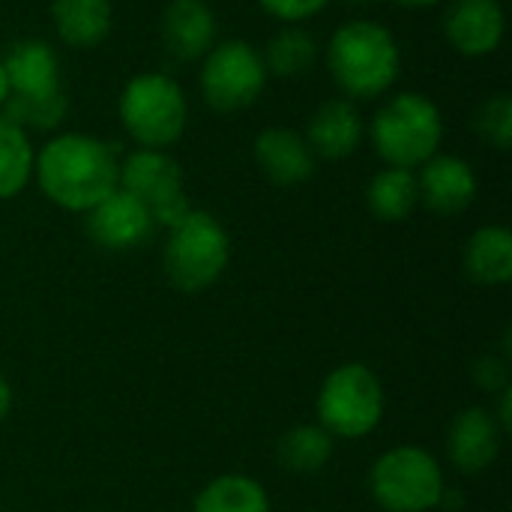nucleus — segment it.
<instances>
[{"label":"nucleus","instance_id":"21","mask_svg":"<svg viewBox=\"0 0 512 512\" xmlns=\"http://www.w3.org/2000/svg\"><path fill=\"white\" fill-rule=\"evenodd\" d=\"M366 204L384 222H402V219H408L414 213V207L420 204L417 174L408 171V168H390L387 165L366 186Z\"/></svg>","mask_w":512,"mask_h":512},{"label":"nucleus","instance_id":"7","mask_svg":"<svg viewBox=\"0 0 512 512\" xmlns=\"http://www.w3.org/2000/svg\"><path fill=\"white\" fill-rule=\"evenodd\" d=\"M318 426L330 438L360 441L384 417V387L366 363L336 366L318 393Z\"/></svg>","mask_w":512,"mask_h":512},{"label":"nucleus","instance_id":"3","mask_svg":"<svg viewBox=\"0 0 512 512\" xmlns=\"http://www.w3.org/2000/svg\"><path fill=\"white\" fill-rule=\"evenodd\" d=\"M228 261L231 237L213 213L189 210L174 228H168L162 267L171 288L183 294H201L222 279Z\"/></svg>","mask_w":512,"mask_h":512},{"label":"nucleus","instance_id":"14","mask_svg":"<svg viewBox=\"0 0 512 512\" xmlns=\"http://www.w3.org/2000/svg\"><path fill=\"white\" fill-rule=\"evenodd\" d=\"M504 432L492 411L465 408L453 417L447 432V456L462 474H480L495 465Z\"/></svg>","mask_w":512,"mask_h":512},{"label":"nucleus","instance_id":"29","mask_svg":"<svg viewBox=\"0 0 512 512\" xmlns=\"http://www.w3.org/2000/svg\"><path fill=\"white\" fill-rule=\"evenodd\" d=\"M495 420H498V426H501V432H504V435L512 429V387L501 390V405H498Z\"/></svg>","mask_w":512,"mask_h":512},{"label":"nucleus","instance_id":"11","mask_svg":"<svg viewBox=\"0 0 512 512\" xmlns=\"http://www.w3.org/2000/svg\"><path fill=\"white\" fill-rule=\"evenodd\" d=\"M162 48L177 63H195L216 45V15L204 0H171L159 18Z\"/></svg>","mask_w":512,"mask_h":512},{"label":"nucleus","instance_id":"28","mask_svg":"<svg viewBox=\"0 0 512 512\" xmlns=\"http://www.w3.org/2000/svg\"><path fill=\"white\" fill-rule=\"evenodd\" d=\"M261 9L279 21H288V24H297V21H306L312 15H318L330 0H258Z\"/></svg>","mask_w":512,"mask_h":512},{"label":"nucleus","instance_id":"8","mask_svg":"<svg viewBox=\"0 0 512 512\" xmlns=\"http://www.w3.org/2000/svg\"><path fill=\"white\" fill-rule=\"evenodd\" d=\"M198 84H201L204 102L219 114H231V111H243L255 105L267 84L261 51H255L243 39L216 42L204 54Z\"/></svg>","mask_w":512,"mask_h":512},{"label":"nucleus","instance_id":"31","mask_svg":"<svg viewBox=\"0 0 512 512\" xmlns=\"http://www.w3.org/2000/svg\"><path fill=\"white\" fill-rule=\"evenodd\" d=\"M393 3L408 6V9H426V6H435V3H441V0H393Z\"/></svg>","mask_w":512,"mask_h":512},{"label":"nucleus","instance_id":"2","mask_svg":"<svg viewBox=\"0 0 512 512\" xmlns=\"http://www.w3.org/2000/svg\"><path fill=\"white\" fill-rule=\"evenodd\" d=\"M396 36L378 21L342 24L327 45V69L345 99H378L399 78Z\"/></svg>","mask_w":512,"mask_h":512},{"label":"nucleus","instance_id":"19","mask_svg":"<svg viewBox=\"0 0 512 512\" xmlns=\"http://www.w3.org/2000/svg\"><path fill=\"white\" fill-rule=\"evenodd\" d=\"M111 0H51V21L69 48H96L111 33Z\"/></svg>","mask_w":512,"mask_h":512},{"label":"nucleus","instance_id":"13","mask_svg":"<svg viewBox=\"0 0 512 512\" xmlns=\"http://www.w3.org/2000/svg\"><path fill=\"white\" fill-rule=\"evenodd\" d=\"M417 186H420V201L438 216H459L477 198V174L459 156L435 153L429 162L420 165Z\"/></svg>","mask_w":512,"mask_h":512},{"label":"nucleus","instance_id":"32","mask_svg":"<svg viewBox=\"0 0 512 512\" xmlns=\"http://www.w3.org/2000/svg\"><path fill=\"white\" fill-rule=\"evenodd\" d=\"M6 99H9V78H6V69H3V63H0V108H3Z\"/></svg>","mask_w":512,"mask_h":512},{"label":"nucleus","instance_id":"30","mask_svg":"<svg viewBox=\"0 0 512 512\" xmlns=\"http://www.w3.org/2000/svg\"><path fill=\"white\" fill-rule=\"evenodd\" d=\"M9 411H12V387H9V381L0 375V423L9 417Z\"/></svg>","mask_w":512,"mask_h":512},{"label":"nucleus","instance_id":"5","mask_svg":"<svg viewBox=\"0 0 512 512\" xmlns=\"http://www.w3.org/2000/svg\"><path fill=\"white\" fill-rule=\"evenodd\" d=\"M126 135L144 150H168L180 141L189 105L180 84L165 72H141L126 81L117 102Z\"/></svg>","mask_w":512,"mask_h":512},{"label":"nucleus","instance_id":"1","mask_svg":"<svg viewBox=\"0 0 512 512\" xmlns=\"http://www.w3.org/2000/svg\"><path fill=\"white\" fill-rule=\"evenodd\" d=\"M42 195L69 213H87L117 189V150L93 135L63 132L36 153Z\"/></svg>","mask_w":512,"mask_h":512},{"label":"nucleus","instance_id":"20","mask_svg":"<svg viewBox=\"0 0 512 512\" xmlns=\"http://www.w3.org/2000/svg\"><path fill=\"white\" fill-rule=\"evenodd\" d=\"M192 512H270V495L246 474H222L195 495Z\"/></svg>","mask_w":512,"mask_h":512},{"label":"nucleus","instance_id":"22","mask_svg":"<svg viewBox=\"0 0 512 512\" xmlns=\"http://www.w3.org/2000/svg\"><path fill=\"white\" fill-rule=\"evenodd\" d=\"M276 456L279 465L291 474H318L333 459V438L318 423L294 426L279 438Z\"/></svg>","mask_w":512,"mask_h":512},{"label":"nucleus","instance_id":"4","mask_svg":"<svg viewBox=\"0 0 512 512\" xmlns=\"http://www.w3.org/2000/svg\"><path fill=\"white\" fill-rule=\"evenodd\" d=\"M378 156L390 168H420L429 162L444 138V120L438 105L423 93L393 96L369 126Z\"/></svg>","mask_w":512,"mask_h":512},{"label":"nucleus","instance_id":"18","mask_svg":"<svg viewBox=\"0 0 512 512\" xmlns=\"http://www.w3.org/2000/svg\"><path fill=\"white\" fill-rule=\"evenodd\" d=\"M465 276L477 285L498 288L512 279V234L504 225H483L471 234L462 255Z\"/></svg>","mask_w":512,"mask_h":512},{"label":"nucleus","instance_id":"27","mask_svg":"<svg viewBox=\"0 0 512 512\" xmlns=\"http://www.w3.org/2000/svg\"><path fill=\"white\" fill-rule=\"evenodd\" d=\"M474 381L480 390L501 393L510 387V360L498 354H486L474 363Z\"/></svg>","mask_w":512,"mask_h":512},{"label":"nucleus","instance_id":"15","mask_svg":"<svg viewBox=\"0 0 512 512\" xmlns=\"http://www.w3.org/2000/svg\"><path fill=\"white\" fill-rule=\"evenodd\" d=\"M9 78V96L21 99H48L63 93L60 87V60L54 48L42 39L15 42L0 60Z\"/></svg>","mask_w":512,"mask_h":512},{"label":"nucleus","instance_id":"16","mask_svg":"<svg viewBox=\"0 0 512 512\" xmlns=\"http://www.w3.org/2000/svg\"><path fill=\"white\" fill-rule=\"evenodd\" d=\"M255 162L276 186H300L315 174V153L306 138L288 126H270L255 138Z\"/></svg>","mask_w":512,"mask_h":512},{"label":"nucleus","instance_id":"17","mask_svg":"<svg viewBox=\"0 0 512 512\" xmlns=\"http://www.w3.org/2000/svg\"><path fill=\"white\" fill-rule=\"evenodd\" d=\"M363 135H366V123H363L357 105L351 99L339 96V99L324 102L312 114L303 138H306L309 150L315 153V159L336 162V159H348L360 147Z\"/></svg>","mask_w":512,"mask_h":512},{"label":"nucleus","instance_id":"26","mask_svg":"<svg viewBox=\"0 0 512 512\" xmlns=\"http://www.w3.org/2000/svg\"><path fill=\"white\" fill-rule=\"evenodd\" d=\"M474 129L477 135L498 147V150H510L512 147V99L510 96H492L489 102H483L474 114Z\"/></svg>","mask_w":512,"mask_h":512},{"label":"nucleus","instance_id":"24","mask_svg":"<svg viewBox=\"0 0 512 512\" xmlns=\"http://www.w3.org/2000/svg\"><path fill=\"white\" fill-rule=\"evenodd\" d=\"M33 144L30 135L0 114V198H15L33 180Z\"/></svg>","mask_w":512,"mask_h":512},{"label":"nucleus","instance_id":"6","mask_svg":"<svg viewBox=\"0 0 512 512\" xmlns=\"http://www.w3.org/2000/svg\"><path fill=\"white\" fill-rule=\"evenodd\" d=\"M369 492L384 512H432L441 507L447 483L429 450L402 444L375 459Z\"/></svg>","mask_w":512,"mask_h":512},{"label":"nucleus","instance_id":"23","mask_svg":"<svg viewBox=\"0 0 512 512\" xmlns=\"http://www.w3.org/2000/svg\"><path fill=\"white\" fill-rule=\"evenodd\" d=\"M261 60H264L267 75L297 78V75H306L315 66V60H318V42H315V36L309 30H303L297 24H288L276 36H270Z\"/></svg>","mask_w":512,"mask_h":512},{"label":"nucleus","instance_id":"25","mask_svg":"<svg viewBox=\"0 0 512 512\" xmlns=\"http://www.w3.org/2000/svg\"><path fill=\"white\" fill-rule=\"evenodd\" d=\"M66 93H54L48 99H21V96H9L3 102V117L12 120L15 126H21L24 132L30 129H39V132H48L54 126L63 123L66 117Z\"/></svg>","mask_w":512,"mask_h":512},{"label":"nucleus","instance_id":"10","mask_svg":"<svg viewBox=\"0 0 512 512\" xmlns=\"http://www.w3.org/2000/svg\"><path fill=\"white\" fill-rule=\"evenodd\" d=\"M150 210L123 189H114L93 210H87V234L105 252H129L153 234Z\"/></svg>","mask_w":512,"mask_h":512},{"label":"nucleus","instance_id":"12","mask_svg":"<svg viewBox=\"0 0 512 512\" xmlns=\"http://www.w3.org/2000/svg\"><path fill=\"white\" fill-rule=\"evenodd\" d=\"M444 36L465 57L492 54L504 39V9L498 0H453L444 12Z\"/></svg>","mask_w":512,"mask_h":512},{"label":"nucleus","instance_id":"9","mask_svg":"<svg viewBox=\"0 0 512 512\" xmlns=\"http://www.w3.org/2000/svg\"><path fill=\"white\" fill-rule=\"evenodd\" d=\"M117 189L138 198L150 210L153 225L174 228L192 210L183 189V168L165 150L138 147L123 156L117 162Z\"/></svg>","mask_w":512,"mask_h":512}]
</instances>
